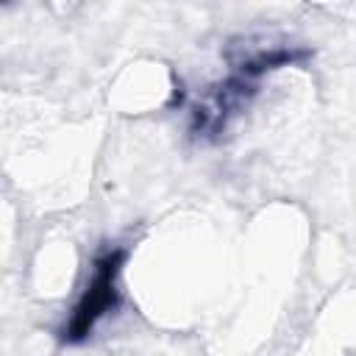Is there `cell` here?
I'll use <instances>...</instances> for the list:
<instances>
[{"mask_svg": "<svg viewBox=\"0 0 356 356\" xmlns=\"http://www.w3.org/2000/svg\"><path fill=\"white\" fill-rule=\"evenodd\" d=\"M122 264H125V250L122 248H108L103 250L95 264H92V275L86 281V289L81 292L70 320L61 325L58 331V339L67 342V345H81L92 331L95 325L120 306V273H122Z\"/></svg>", "mask_w": 356, "mask_h": 356, "instance_id": "6da1fadb", "label": "cell"}]
</instances>
